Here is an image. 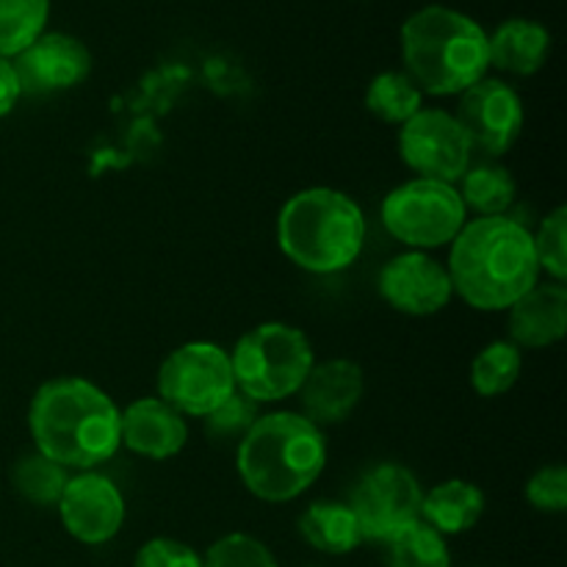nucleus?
<instances>
[{
    "mask_svg": "<svg viewBox=\"0 0 567 567\" xmlns=\"http://www.w3.org/2000/svg\"><path fill=\"white\" fill-rule=\"evenodd\" d=\"M122 410L83 377L42 382L28 404L33 452L66 471H97L122 449Z\"/></svg>",
    "mask_w": 567,
    "mask_h": 567,
    "instance_id": "obj_1",
    "label": "nucleus"
},
{
    "mask_svg": "<svg viewBox=\"0 0 567 567\" xmlns=\"http://www.w3.org/2000/svg\"><path fill=\"white\" fill-rule=\"evenodd\" d=\"M449 247V280L454 293L474 310H509L540 282L532 230L518 219L480 216L465 221Z\"/></svg>",
    "mask_w": 567,
    "mask_h": 567,
    "instance_id": "obj_2",
    "label": "nucleus"
},
{
    "mask_svg": "<svg viewBox=\"0 0 567 567\" xmlns=\"http://www.w3.org/2000/svg\"><path fill=\"white\" fill-rule=\"evenodd\" d=\"M404 72L415 86L435 97H454L491 70L487 31L465 11L432 3L404 20L402 33Z\"/></svg>",
    "mask_w": 567,
    "mask_h": 567,
    "instance_id": "obj_3",
    "label": "nucleus"
},
{
    "mask_svg": "<svg viewBox=\"0 0 567 567\" xmlns=\"http://www.w3.org/2000/svg\"><path fill=\"white\" fill-rule=\"evenodd\" d=\"M327 468V437L302 413H269L255 421L236 449L241 485L258 502L286 504L302 496Z\"/></svg>",
    "mask_w": 567,
    "mask_h": 567,
    "instance_id": "obj_4",
    "label": "nucleus"
},
{
    "mask_svg": "<svg viewBox=\"0 0 567 567\" xmlns=\"http://www.w3.org/2000/svg\"><path fill=\"white\" fill-rule=\"evenodd\" d=\"M277 244L297 269L308 275H338L363 252V208L338 188H302L280 208Z\"/></svg>",
    "mask_w": 567,
    "mask_h": 567,
    "instance_id": "obj_5",
    "label": "nucleus"
},
{
    "mask_svg": "<svg viewBox=\"0 0 567 567\" xmlns=\"http://www.w3.org/2000/svg\"><path fill=\"white\" fill-rule=\"evenodd\" d=\"M236 391L258 404L297 396L316 365L313 343L299 327L264 321L236 341L230 352Z\"/></svg>",
    "mask_w": 567,
    "mask_h": 567,
    "instance_id": "obj_6",
    "label": "nucleus"
},
{
    "mask_svg": "<svg viewBox=\"0 0 567 567\" xmlns=\"http://www.w3.org/2000/svg\"><path fill=\"white\" fill-rule=\"evenodd\" d=\"M380 219L399 244L426 252L452 244L468 221V210L457 186L413 177L385 194Z\"/></svg>",
    "mask_w": 567,
    "mask_h": 567,
    "instance_id": "obj_7",
    "label": "nucleus"
},
{
    "mask_svg": "<svg viewBox=\"0 0 567 567\" xmlns=\"http://www.w3.org/2000/svg\"><path fill=\"white\" fill-rule=\"evenodd\" d=\"M155 385L158 399L183 419H205L236 393L230 352L210 341L183 343L166 354Z\"/></svg>",
    "mask_w": 567,
    "mask_h": 567,
    "instance_id": "obj_8",
    "label": "nucleus"
},
{
    "mask_svg": "<svg viewBox=\"0 0 567 567\" xmlns=\"http://www.w3.org/2000/svg\"><path fill=\"white\" fill-rule=\"evenodd\" d=\"M421 498L424 491L413 471L399 463H380L360 476L349 507L365 540L388 543L421 520Z\"/></svg>",
    "mask_w": 567,
    "mask_h": 567,
    "instance_id": "obj_9",
    "label": "nucleus"
},
{
    "mask_svg": "<svg viewBox=\"0 0 567 567\" xmlns=\"http://www.w3.org/2000/svg\"><path fill=\"white\" fill-rule=\"evenodd\" d=\"M399 155L419 177L457 186L474 161V147L452 111L421 109L399 127Z\"/></svg>",
    "mask_w": 567,
    "mask_h": 567,
    "instance_id": "obj_10",
    "label": "nucleus"
},
{
    "mask_svg": "<svg viewBox=\"0 0 567 567\" xmlns=\"http://www.w3.org/2000/svg\"><path fill=\"white\" fill-rule=\"evenodd\" d=\"M457 122L474 153L502 158L524 133V100L502 78H482L460 94Z\"/></svg>",
    "mask_w": 567,
    "mask_h": 567,
    "instance_id": "obj_11",
    "label": "nucleus"
},
{
    "mask_svg": "<svg viewBox=\"0 0 567 567\" xmlns=\"http://www.w3.org/2000/svg\"><path fill=\"white\" fill-rule=\"evenodd\" d=\"M55 507L66 535L83 546H105L125 524V496L97 471L72 474Z\"/></svg>",
    "mask_w": 567,
    "mask_h": 567,
    "instance_id": "obj_12",
    "label": "nucleus"
},
{
    "mask_svg": "<svg viewBox=\"0 0 567 567\" xmlns=\"http://www.w3.org/2000/svg\"><path fill=\"white\" fill-rule=\"evenodd\" d=\"M377 291L388 308L413 319L441 313L454 297L446 264L419 249L388 260L377 277Z\"/></svg>",
    "mask_w": 567,
    "mask_h": 567,
    "instance_id": "obj_13",
    "label": "nucleus"
},
{
    "mask_svg": "<svg viewBox=\"0 0 567 567\" xmlns=\"http://www.w3.org/2000/svg\"><path fill=\"white\" fill-rule=\"evenodd\" d=\"M22 94H59L81 86L92 75V53L86 42L64 31H44L11 59Z\"/></svg>",
    "mask_w": 567,
    "mask_h": 567,
    "instance_id": "obj_14",
    "label": "nucleus"
},
{
    "mask_svg": "<svg viewBox=\"0 0 567 567\" xmlns=\"http://www.w3.org/2000/svg\"><path fill=\"white\" fill-rule=\"evenodd\" d=\"M365 391V374L354 360L332 358L316 363L308 380L299 388L302 415L316 426H332L354 413Z\"/></svg>",
    "mask_w": 567,
    "mask_h": 567,
    "instance_id": "obj_15",
    "label": "nucleus"
},
{
    "mask_svg": "<svg viewBox=\"0 0 567 567\" xmlns=\"http://www.w3.org/2000/svg\"><path fill=\"white\" fill-rule=\"evenodd\" d=\"M122 446L144 460L177 457L188 443V424L158 396H142L122 410Z\"/></svg>",
    "mask_w": 567,
    "mask_h": 567,
    "instance_id": "obj_16",
    "label": "nucleus"
},
{
    "mask_svg": "<svg viewBox=\"0 0 567 567\" xmlns=\"http://www.w3.org/2000/svg\"><path fill=\"white\" fill-rule=\"evenodd\" d=\"M507 330L518 349H546L563 341L567 332L565 282H537L507 310Z\"/></svg>",
    "mask_w": 567,
    "mask_h": 567,
    "instance_id": "obj_17",
    "label": "nucleus"
},
{
    "mask_svg": "<svg viewBox=\"0 0 567 567\" xmlns=\"http://www.w3.org/2000/svg\"><path fill=\"white\" fill-rule=\"evenodd\" d=\"M491 66L507 75L529 78L546 66L551 53V31L529 17H509L493 33H487Z\"/></svg>",
    "mask_w": 567,
    "mask_h": 567,
    "instance_id": "obj_18",
    "label": "nucleus"
},
{
    "mask_svg": "<svg viewBox=\"0 0 567 567\" xmlns=\"http://www.w3.org/2000/svg\"><path fill=\"white\" fill-rule=\"evenodd\" d=\"M485 515V493L468 480H446L421 498V520L437 535H465Z\"/></svg>",
    "mask_w": 567,
    "mask_h": 567,
    "instance_id": "obj_19",
    "label": "nucleus"
},
{
    "mask_svg": "<svg viewBox=\"0 0 567 567\" xmlns=\"http://www.w3.org/2000/svg\"><path fill=\"white\" fill-rule=\"evenodd\" d=\"M299 535L310 548L330 557H343L363 546L365 537L347 502H316L299 518Z\"/></svg>",
    "mask_w": 567,
    "mask_h": 567,
    "instance_id": "obj_20",
    "label": "nucleus"
},
{
    "mask_svg": "<svg viewBox=\"0 0 567 567\" xmlns=\"http://www.w3.org/2000/svg\"><path fill=\"white\" fill-rule=\"evenodd\" d=\"M457 183L465 210H474L476 216H507L518 197V183L513 172L496 161L471 164Z\"/></svg>",
    "mask_w": 567,
    "mask_h": 567,
    "instance_id": "obj_21",
    "label": "nucleus"
},
{
    "mask_svg": "<svg viewBox=\"0 0 567 567\" xmlns=\"http://www.w3.org/2000/svg\"><path fill=\"white\" fill-rule=\"evenodd\" d=\"M365 109L385 125L402 127L410 116L424 109V92L404 70H385L371 78L365 89Z\"/></svg>",
    "mask_w": 567,
    "mask_h": 567,
    "instance_id": "obj_22",
    "label": "nucleus"
},
{
    "mask_svg": "<svg viewBox=\"0 0 567 567\" xmlns=\"http://www.w3.org/2000/svg\"><path fill=\"white\" fill-rule=\"evenodd\" d=\"M520 374H524V349L515 347L513 341H493L474 358L468 380L476 396L496 399L513 391Z\"/></svg>",
    "mask_w": 567,
    "mask_h": 567,
    "instance_id": "obj_23",
    "label": "nucleus"
},
{
    "mask_svg": "<svg viewBox=\"0 0 567 567\" xmlns=\"http://www.w3.org/2000/svg\"><path fill=\"white\" fill-rule=\"evenodd\" d=\"M50 0H0V59H14L48 31Z\"/></svg>",
    "mask_w": 567,
    "mask_h": 567,
    "instance_id": "obj_24",
    "label": "nucleus"
},
{
    "mask_svg": "<svg viewBox=\"0 0 567 567\" xmlns=\"http://www.w3.org/2000/svg\"><path fill=\"white\" fill-rule=\"evenodd\" d=\"M70 471L61 468L59 463L48 460L44 454L31 452L20 457L11 468V485L25 498L28 504L37 507H55L70 482Z\"/></svg>",
    "mask_w": 567,
    "mask_h": 567,
    "instance_id": "obj_25",
    "label": "nucleus"
},
{
    "mask_svg": "<svg viewBox=\"0 0 567 567\" xmlns=\"http://www.w3.org/2000/svg\"><path fill=\"white\" fill-rule=\"evenodd\" d=\"M388 567H452L446 537L437 535L424 520H415L408 529L385 543Z\"/></svg>",
    "mask_w": 567,
    "mask_h": 567,
    "instance_id": "obj_26",
    "label": "nucleus"
},
{
    "mask_svg": "<svg viewBox=\"0 0 567 567\" xmlns=\"http://www.w3.org/2000/svg\"><path fill=\"white\" fill-rule=\"evenodd\" d=\"M535 255L540 271L551 277V282L567 280V208L559 205L540 221L537 233H532Z\"/></svg>",
    "mask_w": 567,
    "mask_h": 567,
    "instance_id": "obj_27",
    "label": "nucleus"
},
{
    "mask_svg": "<svg viewBox=\"0 0 567 567\" xmlns=\"http://www.w3.org/2000/svg\"><path fill=\"white\" fill-rule=\"evenodd\" d=\"M205 567H280L275 554L258 537L233 532V535L219 537L214 546L205 551Z\"/></svg>",
    "mask_w": 567,
    "mask_h": 567,
    "instance_id": "obj_28",
    "label": "nucleus"
},
{
    "mask_svg": "<svg viewBox=\"0 0 567 567\" xmlns=\"http://www.w3.org/2000/svg\"><path fill=\"white\" fill-rule=\"evenodd\" d=\"M258 408H260L258 402H252V399L236 391L230 399H225L214 413L205 415L203 419L205 435L216 443H227V441L241 443V437L247 435V432L255 426V421L260 419Z\"/></svg>",
    "mask_w": 567,
    "mask_h": 567,
    "instance_id": "obj_29",
    "label": "nucleus"
},
{
    "mask_svg": "<svg viewBox=\"0 0 567 567\" xmlns=\"http://www.w3.org/2000/svg\"><path fill=\"white\" fill-rule=\"evenodd\" d=\"M526 502L537 513H565L567 509V471L563 465H543L526 482Z\"/></svg>",
    "mask_w": 567,
    "mask_h": 567,
    "instance_id": "obj_30",
    "label": "nucleus"
},
{
    "mask_svg": "<svg viewBox=\"0 0 567 567\" xmlns=\"http://www.w3.org/2000/svg\"><path fill=\"white\" fill-rule=\"evenodd\" d=\"M133 567H205L192 546L172 537H153L136 551Z\"/></svg>",
    "mask_w": 567,
    "mask_h": 567,
    "instance_id": "obj_31",
    "label": "nucleus"
},
{
    "mask_svg": "<svg viewBox=\"0 0 567 567\" xmlns=\"http://www.w3.org/2000/svg\"><path fill=\"white\" fill-rule=\"evenodd\" d=\"M22 89H20V78H17L14 64L11 59H0V120L9 116L14 111V105L20 103Z\"/></svg>",
    "mask_w": 567,
    "mask_h": 567,
    "instance_id": "obj_32",
    "label": "nucleus"
}]
</instances>
